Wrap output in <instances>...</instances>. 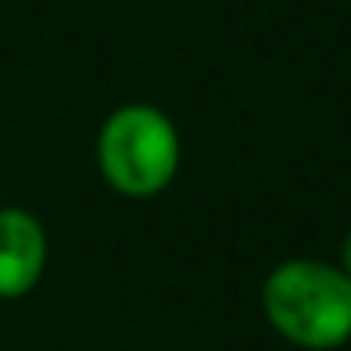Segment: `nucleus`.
Masks as SVG:
<instances>
[{"instance_id":"4","label":"nucleus","mask_w":351,"mask_h":351,"mask_svg":"<svg viewBox=\"0 0 351 351\" xmlns=\"http://www.w3.org/2000/svg\"><path fill=\"white\" fill-rule=\"evenodd\" d=\"M337 269L351 279V231L344 234V241H341V262H337Z\"/></svg>"},{"instance_id":"2","label":"nucleus","mask_w":351,"mask_h":351,"mask_svg":"<svg viewBox=\"0 0 351 351\" xmlns=\"http://www.w3.org/2000/svg\"><path fill=\"white\" fill-rule=\"evenodd\" d=\"M183 162L176 121L155 104H121L97 131V169L128 200L162 197Z\"/></svg>"},{"instance_id":"1","label":"nucleus","mask_w":351,"mask_h":351,"mask_svg":"<svg viewBox=\"0 0 351 351\" xmlns=\"http://www.w3.org/2000/svg\"><path fill=\"white\" fill-rule=\"evenodd\" d=\"M269 327L303 351H337L351 341V279L320 258L279 262L258 293Z\"/></svg>"},{"instance_id":"3","label":"nucleus","mask_w":351,"mask_h":351,"mask_svg":"<svg viewBox=\"0 0 351 351\" xmlns=\"http://www.w3.org/2000/svg\"><path fill=\"white\" fill-rule=\"evenodd\" d=\"M49 265V234L25 207H0V300L28 296Z\"/></svg>"}]
</instances>
